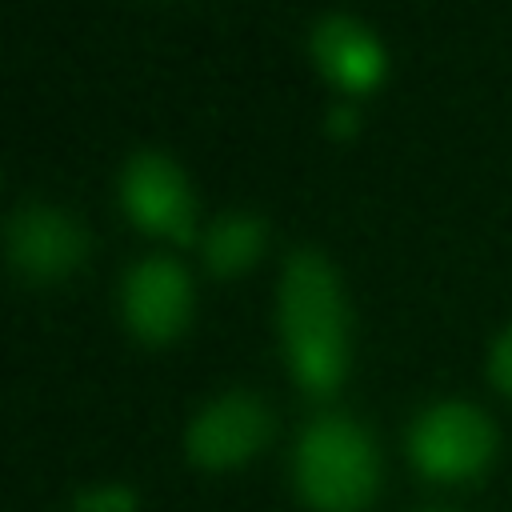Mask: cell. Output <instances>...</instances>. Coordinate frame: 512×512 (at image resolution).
Segmentation results:
<instances>
[{"instance_id": "cell-2", "label": "cell", "mask_w": 512, "mask_h": 512, "mask_svg": "<svg viewBox=\"0 0 512 512\" xmlns=\"http://www.w3.org/2000/svg\"><path fill=\"white\" fill-rule=\"evenodd\" d=\"M296 484L320 512H360L376 492V452L360 424L324 416L296 448Z\"/></svg>"}, {"instance_id": "cell-11", "label": "cell", "mask_w": 512, "mask_h": 512, "mask_svg": "<svg viewBox=\"0 0 512 512\" xmlns=\"http://www.w3.org/2000/svg\"><path fill=\"white\" fill-rule=\"evenodd\" d=\"M492 380L504 392H512V328L492 344Z\"/></svg>"}, {"instance_id": "cell-1", "label": "cell", "mask_w": 512, "mask_h": 512, "mask_svg": "<svg viewBox=\"0 0 512 512\" xmlns=\"http://www.w3.org/2000/svg\"><path fill=\"white\" fill-rule=\"evenodd\" d=\"M280 332L296 380L308 392H332L344 376V300L336 272L312 248L288 256L280 276Z\"/></svg>"}, {"instance_id": "cell-3", "label": "cell", "mask_w": 512, "mask_h": 512, "mask_svg": "<svg viewBox=\"0 0 512 512\" xmlns=\"http://www.w3.org/2000/svg\"><path fill=\"white\" fill-rule=\"evenodd\" d=\"M412 460L424 476L436 480H464L476 476L496 448V432L488 416L472 404H436L412 424Z\"/></svg>"}, {"instance_id": "cell-7", "label": "cell", "mask_w": 512, "mask_h": 512, "mask_svg": "<svg viewBox=\"0 0 512 512\" xmlns=\"http://www.w3.org/2000/svg\"><path fill=\"white\" fill-rule=\"evenodd\" d=\"M120 192H124V208L132 212L136 224H144L148 232H168L176 240H188L192 196H188L180 168L168 156H160V152L132 156L124 168Z\"/></svg>"}, {"instance_id": "cell-10", "label": "cell", "mask_w": 512, "mask_h": 512, "mask_svg": "<svg viewBox=\"0 0 512 512\" xmlns=\"http://www.w3.org/2000/svg\"><path fill=\"white\" fill-rule=\"evenodd\" d=\"M132 508H136L132 488H88L72 504V512H132Z\"/></svg>"}, {"instance_id": "cell-6", "label": "cell", "mask_w": 512, "mask_h": 512, "mask_svg": "<svg viewBox=\"0 0 512 512\" xmlns=\"http://www.w3.org/2000/svg\"><path fill=\"white\" fill-rule=\"evenodd\" d=\"M192 312V288L176 260L148 256L124 280V320L140 340H172Z\"/></svg>"}, {"instance_id": "cell-8", "label": "cell", "mask_w": 512, "mask_h": 512, "mask_svg": "<svg viewBox=\"0 0 512 512\" xmlns=\"http://www.w3.org/2000/svg\"><path fill=\"white\" fill-rule=\"evenodd\" d=\"M312 56L320 72L344 92H368L384 76V52L376 36L352 16H324L312 28Z\"/></svg>"}, {"instance_id": "cell-12", "label": "cell", "mask_w": 512, "mask_h": 512, "mask_svg": "<svg viewBox=\"0 0 512 512\" xmlns=\"http://www.w3.org/2000/svg\"><path fill=\"white\" fill-rule=\"evenodd\" d=\"M352 124H356V112H352V108H336V112H332V128H336V132H348Z\"/></svg>"}, {"instance_id": "cell-9", "label": "cell", "mask_w": 512, "mask_h": 512, "mask_svg": "<svg viewBox=\"0 0 512 512\" xmlns=\"http://www.w3.org/2000/svg\"><path fill=\"white\" fill-rule=\"evenodd\" d=\"M264 248V224L252 212H228L220 216L204 236V260L216 276L244 272Z\"/></svg>"}, {"instance_id": "cell-4", "label": "cell", "mask_w": 512, "mask_h": 512, "mask_svg": "<svg viewBox=\"0 0 512 512\" xmlns=\"http://www.w3.org/2000/svg\"><path fill=\"white\" fill-rule=\"evenodd\" d=\"M84 228L48 204H24L8 220V256L28 280H60L84 260Z\"/></svg>"}, {"instance_id": "cell-5", "label": "cell", "mask_w": 512, "mask_h": 512, "mask_svg": "<svg viewBox=\"0 0 512 512\" xmlns=\"http://www.w3.org/2000/svg\"><path fill=\"white\" fill-rule=\"evenodd\" d=\"M272 432L268 408L248 392H228L212 400L188 428V456L204 468L244 464Z\"/></svg>"}]
</instances>
